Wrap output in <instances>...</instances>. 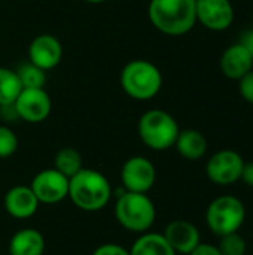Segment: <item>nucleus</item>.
<instances>
[{
	"label": "nucleus",
	"instance_id": "f257e3e1",
	"mask_svg": "<svg viewBox=\"0 0 253 255\" xmlns=\"http://www.w3.org/2000/svg\"><path fill=\"white\" fill-rule=\"evenodd\" d=\"M113 190L109 179L95 169L82 167L69 179V199L84 212H98L104 209Z\"/></svg>",
	"mask_w": 253,
	"mask_h": 255
},
{
	"label": "nucleus",
	"instance_id": "f03ea898",
	"mask_svg": "<svg viewBox=\"0 0 253 255\" xmlns=\"http://www.w3.org/2000/svg\"><path fill=\"white\" fill-rule=\"evenodd\" d=\"M148 15L152 25L169 36L186 34L197 24L195 0H151Z\"/></svg>",
	"mask_w": 253,
	"mask_h": 255
},
{
	"label": "nucleus",
	"instance_id": "7ed1b4c3",
	"mask_svg": "<svg viewBox=\"0 0 253 255\" xmlns=\"http://www.w3.org/2000/svg\"><path fill=\"white\" fill-rule=\"evenodd\" d=\"M115 218L118 224L131 233H146L157 220V209L148 194L122 190L116 196Z\"/></svg>",
	"mask_w": 253,
	"mask_h": 255
},
{
	"label": "nucleus",
	"instance_id": "20e7f679",
	"mask_svg": "<svg viewBox=\"0 0 253 255\" xmlns=\"http://www.w3.org/2000/svg\"><path fill=\"white\" fill-rule=\"evenodd\" d=\"M121 87L131 99L140 102L151 100L163 87V75L154 63L133 60L121 72Z\"/></svg>",
	"mask_w": 253,
	"mask_h": 255
},
{
	"label": "nucleus",
	"instance_id": "39448f33",
	"mask_svg": "<svg viewBox=\"0 0 253 255\" xmlns=\"http://www.w3.org/2000/svg\"><path fill=\"white\" fill-rule=\"evenodd\" d=\"M137 131L140 140L148 148L154 151H166L174 146L180 128L169 112L152 109L140 117Z\"/></svg>",
	"mask_w": 253,
	"mask_h": 255
},
{
	"label": "nucleus",
	"instance_id": "423d86ee",
	"mask_svg": "<svg viewBox=\"0 0 253 255\" xmlns=\"http://www.w3.org/2000/svg\"><path fill=\"white\" fill-rule=\"evenodd\" d=\"M246 221L245 203L231 194L219 196L210 202L206 211V224L218 238L236 233Z\"/></svg>",
	"mask_w": 253,
	"mask_h": 255
},
{
	"label": "nucleus",
	"instance_id": "0eeeda50",
	"mask_svg": "<svg viewBox=\"0 0 253 255\" xmlns=\"http://www.w3.org/2000/svg\"><path fill=\"white\" fill-rule=\"evenodd\" d=\"M243 157L234 149H221L215 152L206 164L207 178L216 185H231L240 181L245 166Z\"/></svg>",
	"mask_w": 253,
	"mask_h": 255
},
{
	"label": "nucleus",
	"instance_id": "6e6552de",
	"mask_svg": "<svg viewBox=\"0 0 253 255\" xmlns=\"http://www.w3.org/2000/svg\"><path fill=\"white\" fill-rule=\"evenodd\" d=\"M157 181L154 163L142 155L128 158L121 169V182L125 191L148 194Z\"/></svg>",
	"mask_w": 253,
	"mask_h": 255
},
{
	"label": "nucleus",
	"instance_id": "1a4fd4ad",
	"mask_svg": "<svg viewBox=\"0 0 253 255\" xmlns=\"http://www.w3.org/2000/svg\"><path fill=\"white\" fill-rule=\"evenodd\" d=\"M12 109L18 118L31 124H37L49 117L52 102L43 88H22L13 102Z\"/></svg>",
	"mask_w": 253,
	"mask_h": 255
},
{
	"label": "nucleus",
	"instance_id": "9d476101",
	"mask_svg": "<svg viewBox=\"0 0 253 255\" xmlns=\"http://www.w3.org/2000/svg\"><path fill=\"white\" fill-rule=\"evenodd\" d=\"M31 191L39 203L57 205L69 197V178L57 169H43L33 178L30 184Z\"/></svg>",
	"mask_w": 253,
	"mask_h": 255
},
{
	"label": "nucleus",
	"instance_id": "9b49d317",
	"mask_svg": "<svg viewBox=\"0 0 253 255\" xmlns=\"http://www.w3.org/2000/svg\"><path fill=\"white\" fill-rule=\"evenodd\" d=\"M197 21L212 31H224L234 21L231 0H195Z\"/></svg>",
	"mask_w": 253,
	"mask_h": 255
},
{
	"label": "nucleus",
	"instance_id": "f8f14e48",
	"mask_svg": "<svg viewBox=\"0 0 253 255\" xmlns=\"http://www.w3.org/2000/svg\"><path fill=\"white\" fill-rule=\"evenodd\" d=\"M30 63L42 70H51L63 58V45L52 34H40L33 39L28 48Z\"/></svg>",
	"mask_w": 253,
	"mask_h": 255
},
{
	"label": "nucleus",
	"instance_id": "ddd939ff",
	"mask_svg": "<svg viewBox=\"0 0 253 255\" xmlns=\"http://www.w3.org/2000/svg\"><path fill=\"white\" fill-rule=\"evenodd\" d=\"M163 235L176 254L188 255L201 244L198 229L186 220L171 221L170 224H167Z\"/></svg>",
	"mask_w": 253,
	"mask_h": 255
},
{
	"label": "nucleus",
	"instance_id": "4468645a",
	"mask_svg": "<svg viewBox=\"0 0 253 255\" xmlns=\"http://www.w3.org/2000/svg\"><path fill=\"white\" fill-rule=\"evenodd\" d=\"M39 200L30 187L15 185L4 194V209L16 220H28L39 209Z\"/></svg>",
	"mask_w": 253,
	"mask_h": 255
},
{
	"label": "nucleus",
	"instance_id": "2eb2a0df",
	"mask_svg": "<svg viewBox=\"0 0 253 255\" xmlns=\"http://www.w3.org/2000/svg\"><path fill=\"white\" fill-rule=\"evenodd\" d=\"M222 73L228 79H236L239 81L243 78L248 72H251L253 67L252 55L246 51L243 45L239 42L230 45L221 55L219 61Z\"/></svg>",
	"mask_w": 253,
	"mask_h": 255
},
{
	"label": "nucleus",
	"instance_id": "dca6fc26",
	"mask_svg": "<svg viewBox=\"0 0 253 255\" xmlns=\"http://www.w3.org/2000/svg\"><path fill=\"white\" fill-rule=\"evenodd\" d=\"M7 250L9 255H43L45 238L39 230L25 227L13 233Z\"/></svg>",
	"mask_w": 253,
	"mask_h": 255
},
{
	"label": "nucleus",
	"instance_id": "f3484780",
	"mask_svg": "<svg viewBox=\"0 0 253 255\" xmlns=\"http://www.w3.org/2000/svg\"><path fill=\"white\" fill-rule=\"evenodd\" d=\"M177 152L186 160H200L207 152V139L204 134L195 128L180 130L174 142Z\"/></svg>",
	"mask_w": 253,
	"mask_h": 255
},
{
	"label": "nucleus",
	"instance_id": "a211bd4d",
	"mask_svg": "<svg viewBox=\"0 0 253 255\" xmlns=\"http://www.w3.org/2000/svg\"><path fill=\"white\" fill-rule=\"evenodd\" d=\"M130 255H177L163 233H142L131 248Z\"/></svg>",
	"mask_w": 253,
	"mask_h": 255
},
{
	"label": "nucleus",
	"instance_id": "6ab92c4d",
	"mask_svg": "<svg viewBox=\"0 0 253 255\" xmlns=\"http://www.w3.org/2000/svg\"><path fill=\"white\" fill-rule=\"evenodd\" d=\"M21 90L22 84L18 73L10 69L0 67V108L13 105Z\"/></svg>",
	"mask_w": 253,
	"mask_h": 255
},
{
	"label": "nucleus",
	"instance_id": "aec40b11",
	"mask_svg": "<svg viewBox=\"0 0 253 255\" xmlns=\"http://www.w3.org/2000/svg\"><path fill=\"white\" fill-rule=\"evenodd\" d=\"M82 155L75 148H61L54 158V169L67 176H75L82 169Z\"/></svg>",
	"mask_w": 253,
	"mask_h": 255
},
{
	"label": "nucleus",
	"instance_id": "412c9836",
	"mask_svg": "<svg viewBox=\"0 0 253 255\" xmlns=\"http://www.w3.org/2000/svg\"><path fill=\"white\" fill-rule=\"evenodd\" d=\"M18 78L22 84V88H43L46 82L45 70L39 69L37 66L28 63L18 69Z\"/></svg>",
	"mask_w": 253,
	"mask_h": 255
},
{
	"label": "nucleus",
	"instance_id": "4be33fe9",
	"mask_svg": "<svg viewBox=\"0 0 253 255\" xmlns=\"http://www.w3.org/2000/svg\"><path fill=\"white\" fill-rule=\"evenodd\" d=\"M216 247L222 255H246L248 251V244L239 232L221 236Z\"/></svg>",
	"mask_w": 253,
	"mask_h": 255
},
{
	"label": "nucleus",
	"instance_id": "5701e85b",
	"mask_svg": "<svg viewBox=\"0 0 253 255\" xmlns=\"http://www.w3.org/2000/svg\"><path fill=\"white\" fill-rule=\"evenodd\" d=\"M18 148L16 134L4 126H0V158H7L15 154Z\"/></svg>",
	"mask_w": 253,
	"mask_h": 255
},
{
	"label": "nucleus",
	"instance_id": "b1692460",
	"mask_svg": "<svg viewBox=\"0 0 253 255\" xmlns=\"http://www.w3.org/2000/svg\"><path fill=\"white\" fill-rule=\"evenodd\" d=\"M239 91L243 100L253 105V69L239 79Z\"/></svg>",
	"mask_w": 253,
	"mask_h": 255
},
{
	"label": "nucleus",
	"instance_id": "393cba45",
	"mask_svg": "<svg viewBox=\"0 0 253 255\" xmlns=\"http://www.w3.org/2000/svg\"><path fill=\"white\" fill-rule=\"evenodd\" d=\"M92 255H130V251L118 244H103L94 250Z\"/></svg>",
	"mask_w": 253,
	"mask_h": 255
},
{
	"label": "nucleus",
	"instance_id": "a878e982",
	"mask_svg": "<svg viewBox=\"0 0 253 255\" xmlns=\"http://www.w3.org/2000/svg\"><path fill=\"white\" fill-rule=\"evenodd\" d=\"M188 255H222L219 248L216 245H210V244H200L192 253Z\"/></svg>",
	"mask_w": 253,
	"mask_h": 255
},
{
	"label": "nucleus",
	"instance_id": "bb28decb",
	"mask_svg": "<svg viewBox=\"0 0 253 255\" xmlns=\"http://www.w3.org/2000/svg\"><path fill=\"white\" fill-rule=\"evenodd\" d=\"M239 43L243 45L246 48V51L252 55L253 58V27L251 30H246L240 34V39H239Z\"/></svg>",
	"mask_w": 253,
	"mask_h": 255
},
{
	"label": "nucleus",
	"instance_id": "cd10ccee",
	"mask_svg": "<svg viewBox=\"0 0 253 255\" xmlns=\"http://www.w3.org/2000/svg\"><path fill=\"white\" fill-rule=\"evenodd\" d=\"M240 181H243L249 188H253V161L245 163L243 170H242Z\"/></svg>",
	"mask_w": 253,
	"mask_h": 255
},
{
	"label": "nucleus",
	"instance_id": "c85d7f7f",
	"mask_svg": "<svg viewBox=\"0 0 253 255\" xmlns=\"http://www.w3.org/2000/svg\"><path fill=\"white\" fill-rule=\"evenodd\" d=\"M85 1H88V3H94V4H97V3H103V1H106V0H85Z\"/></svg>",
	"mask_w": 253,
	"mask_h": 255
},
{
	"label": "nucleus",
	"instance_id": "c756f323",
	"mask_svg": "<svg viewBox=\"0 0 253 255\" xmlns=\"http://www.w3.org/2000/svg\"><path fill=\"white\" fill-rule=\"evenodd\" d=\"M252 24H253V13H252Z\"/></svg>",
	"mask_w": 253,
	"mask_h": 255
}]
</instances>
